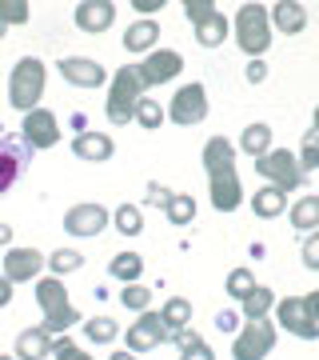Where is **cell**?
Masks as SVG:
<instances>
[{"mask_svg":"<svg viewBox=\"0 0 319 360\" xmlns=\"http://www.w3.org/2000/svg\"><path fill=\"white\" fill-rule=\"evenodd\" d=\"M204 168H208V184H212V205L219 212L240 208L243 188H240V176H236V148L224 136H212L204 144Z\"/></svg>","mask_w":319,"mask_h":360,"instance_id":"obj_1","label":"cell"},{"mask_svg":"<svg viewBox=\"0 0 319 360\" xmlns=\"http://www.w3.org/2000/svg\"><path fill=\"white\" fill-rule=\"evenodd\" d=\"M44 96V60L36 56H20L8 77V104L20 108V112H32Z\"/></svg>","mask_w":319,"mask_h":360,"instance_id":"obj_2","label":"cell"},{"mask_svg":"<svg viewBox=\"0 0 319 360\" xmlns=\"http://www.w3.org/2000/svg\"><path fill=\"white\" fill-rule=\"evenodd\" d=\"M140 92H144L140 65H124L112 77V89H108V120H112V124H128V120L136 116Z\"/></svg>","mask_w":319,"mask_h":360,"instance_id":"obj_3","label":"cell"},{"mask_svg":"<svg viewBox=\"0 0 319 360\" xmlns=\"http://www.w3.org/2000/svg\"><path fill=\"white\" fill-rule=\"evenodd\" d=\"M236 44H240L252 60H259L271 44V20L259 4H240L236 13Z\"/></svg>","mask_w":319,"mask_h":360,"instance_id":"obj_4","label":"cell"},{"mask_svg":"<svg viewBox=\"0 0 319 360\" xmlns=\"http://www.w3.org/2000/svg\"><path fill=\"white\" fill-rule=\"evenodd\" d=\"M36 300H40V309H44V328H48V336L64 333V328H72L80 321V312L72 309V300H68V292H64V284L56 276L36 284Z\"/></svg>","mask_w":319,"mask_h":360,"instance_id":"obj_5","label":"cell"},{"mask_svg":"<svg viewBox=\"0 0 319 360\" xmlns=\"http://www.w3.org/2000/svg\"><path fill=\"white\" fill-rule=\"evenodd\" d=\"M184 16L196 25V40H200L204 49L224 44V37H228V20H224V13H216L212 0H184Z\"/></svg>","mask_w":319,"mask_h":360,"instance_id":"obj_6","label":"cell"},{"mask_svg":"<svg viewBox=\"0 0 319 360\" xmlns=\"http://www.w3.org/2000/svg\"><path fill=\"white\" fill-rule=\"evenodd\" d=\"M255 172H259V176H268L280 193H292V188H299V184H304L299 160H295L287 148H271L268 156H259V160H255Z\"/></svg>","mask_w":319,"mask_h":360,"instance_id":"obj_7","label":"cell"},{"mask_svg":"<svg viewBox=\"0 0 319 360\" xmlns=\"http://www.w3.org/2000/svg\"><path fill=\"white\" fill-rule=\"evenodd\" d=\"M168 112V120L172 124H179V129H191V124H200L208 116V92H204V84H184V89L172 96V104L164 108Z\"/></svg>","mask_w":319,"mask_h":360,"instance_id":"obj_8","label":"cell"},{"mask_svg":"<svg viewBox=\"0 0 319 360\" xmlns=\"http://www.w3.org/2000/svg\"><path fill=\"white\" fill-rule=\"evenodd\" d=\"M28 160H32V148L25 144V136H20V132H4V136H0V196L20 180Z\"/></svg>","mask_w":319,"mask_h":360,"instance_id":"obj_9","label":"cell"},{"mask_svg":"<svg viewBox=\"0 0 319 360\" xmlns=\"http://www.w3.org/2000/svg\"><path fill=\"white\" fill-rule=\"evenodd\" d=\"M271 348H276V328L268 321H247V328H240L231 345V360H264Z\"/></svg>","mask_w":319,"mask_h":360,"instance_id":"obj_10","label":"cell"},{"mask_svg":"<svg viewBox=\"0 0 319 360\" xmlns=\"http://www.w3.org/2000/svg\"><path fill=\"white\" fill-rule=\"evenodd\" d=\"M124 340H128V352H148V348L172 340V328L164 324L160 312H140V321L124 333Z\"/></svg>","mask_w":319,"mask_h":360,"instance_id":"obj_11","label":"cell"},{"mask_svg":"<svg viewBox=\"0 0 319 360\" xmlns=\"http://www.w3.org/2000/svg\"><path fill=\"white\" fill-rule=\"evenodd\" d=\"M20 136H25V144L32 153H40V148H52V144L60 141V124H56V116L48 108H32V112H25Z\"/></svg>","mask_w":319,"mask_h":360,"instance_id":"obj_12","label":"cell"},{"mask_svg":"<svg viewBox=\"0 0 319 360\" xmlns=\"http://www.w3.org/2000/svg\"><path fill=\"white\" fill-rule=\"evenodd\" d=\"M108 220H112V212L104 205H72L64 212V232L68 236H96L108 229Z\"/></svg>","mask_w":319,"mask_h":360,"instance_id":"obj_13","label":"cell"},{"mask_svg":"<svg viewBox=\"0 0 319 360\" xmlns=\"http://www.w3.org/2000/svg\"><path fill=\"white\" fill-rule=\"evenodd\" d=\"M276 316H280V324L292 336H299V340H319V324L311 321V312H307L304 300H295V296L280 300V304H276Z\"/></svg>","mask_w":319,"mask_h":360,"instance_id":"obj_14","label":"cell"},{"mask_svg":"<svg viewBox=\"0 0 319 360\" xmlns=\"http://www.w3.org/2000/svg\"><path fill=\"white\" fill-rule=\"evenodd\" d=\"M60 77L68 80V84H76V89H100L104 80H108V72H104L100 60H88V56H60Z\"/></svg>","mask_w":319,"mask_h":360,"instance_id":"obj_15","label":"cell"},{"mask_svg":"<svg viewBox=\"0 0 319 360\" xmlns=\"http://www.w3.org/2000/svg\"><path fill=\"white\" fill-rule=\"evenodd\" d=\"M176 72H184V56H179V52H172V49L148 52V60L140 65L144 89H152V84H168V80L176 77Z\"/></svg>","mask_w":319,"mask_h":360,"instance_id":"obj_16","label":"cell"},{"mask_svg":"<svg viewBox=\"0 0 319 360\" xmlns=\"http://www.w3.org/2000/svg\"><path fill=\"white\" fill-rule=\"evenodd\" d=\"M112 20H116L112 0H84V4H76V28L80 32H108Z\"/></svg>","mask_w":319,"mask_h":360,"instance_id":"obj_17","label":"cell"},{"mask_svg":"<svg viewBox=\"0 0 319 360\" xmlns=\"http://www.w3.org/2000/svg\"><path fill=\"white\" fill-rule=\"evenodd\" d=\"M44 264H48V260L40 257L36 248H8V257H4V276H8L13 284L32 281Z\"/></svg>","mask_w":319,"mask_h":360,"instance_id":"obj_18","label":"cell"},{"mask_svg":"<svg viewBox=\"0 0 319 360\" xmlns=\"http://www.w3.org/2000/svg\"><path fill=\"white\" fill-rule=\"evenodd\" d=\"M52 356V336L48 328H25L16 336V360H48Z\"/></svg>","mask_w":319,"mask_h":360,"instance_id":"obj_19","label":"cell"},{"mask_svg":"<svg viewBox=\"0 0 319 360\" xmlns=\"http://www.w3.org/2000/svg\"><path fill=\"white\" fill-rule=\"evenodd\" d=\"M271 25L280 28V32H304L307 28V8L304 4H295V0H280V4H271Z\"/></svg>","mask_w":319,"mask_h":360,"instance_id":"obj_20","label":"cell"},{"mask_svg":"<svg viewBox=\"0 0 319 360\" xmlns=\"http://www.w3.org/2000/svg\"><path fill=\"white\" fill-rule=\"evenodd\" d=\"M72 153H76L80 160H112L116 144H112V136H104V132H80L76 141H72Z\"/></svg>","mask_w":319,"mask_h":360,"instance_id":"obj_21","label":"cell"},{"mask_svg":"<svg viewBox=\"0 0 319 360\" xmlns=\"http://www.w3.org/2000/svg\"><path fill=\"white\" fill-rule=\"evenodd\" d=\"M156 40H160V25L156 20H140L124 32V49L128 52H156Z\"/></svg>","mask_w":319,"mask_h":360,"instance_id":"obj_22","label":"cell"},{"mask_svg":"<svg viewBox=\"0 0 319 360\" xmlns=\"http://www.w3.org/2000/svg\"><path fill=\"white\" fill-rule=\"evenodd\" d=\"M283 208H287V193H280L276 184H268V188H259V193L252 196V212L259 220H271V217H280Z\"/></svg>","mask_w":319,"mask_h":360,"instance_id":"obj_23","label":"cell"},{"mask_svg":"<svg viewBox=\"0 0 319 360\" xmlns=\"http://www.w3.org/2000/svg\"><path fill=\"white\" fill-rule=\"evenodd\" d=\"M240 304H243V316H247V321H268V312L276 309V296H271V288L255 284V288L243 296Z\"/></svg>","mask_w":319,"mask_h":360,"instance_id":"obj_24","label":"cell"},{"mask_svg":"<svg viewBox=\"0 0 319 360\" xmlns=\"http://www.w3.org/2000/svg\"><path fill=\"white\" fill-rule=\"evenodd\" d=\"M287 217H292V229L295 232H315L319 229V196H304V200H295Z\"/></svg>","mask_w":319,"mask_h":360,"instance_id":"obj_25","label":"cell"},{"mask_svg":"<svg viewBox=\"0 0 319 360\" xmlns=\"http://www.w3.org/2000/svg\"><path fill=\"white\" fill-rule=\"evenodd\" d=\"M240 148L247 156H255V160H259V156H268L271 153V129H268V124H247L243 136H240Z\"/></svg>","mask_w":319,"mask_h":360,"instance_id":"obj_26","label":"cell"},{"mask_svg":"<svg viewBox=\"0 0 319 360\" xmlns=\"http://www.w3.org/2000/svg\"><path fill=\"white\" fill-rule=\"evenodd\" d=\"M160 316H164V324L172 328V333L188 328V324H191V300H188V296H172L164 309H160Z\"/></svg>","mask_w":319,"mask_h":360,"instance_id":"obj_27","label":"cell"},{"mask_svg":"<svg viewBox=\"0 0 319 360\" xmlns=\"http://www.w3.org/2000/svg\"><path fill=\"white\" fill-rule=\"evenodd\" d=\"M132 120H136L140 129L152 132V129H160V124L168 120V112L160 108V101H152V96H140V104H136V116H132Z\"/></svg>","mask_w":319,"mask_h":360,"instance_id":"obj_28","label":"cell"},{"mask_svg":"<svg viewBox=\"0 0 319 360\" xmlns=\"http://www.w3.org/2000/svg\"><path fill=\"white\" fill-rule=\"evenodd\" d=\"M84 336H88L92 345H112L116 336H120V324H116L112 316H92V321L84 324Z\"/></svg>","mask_w":319,"mask_h":360,"instance_id":"obj_29","label":"cell"},{"mask_svg":"<svg viewBox=\"0 0 319 360\" xmlns=\"http://www.w3.org/2000/svg\"><path fill=\"white\" fill-rule=\"evenodd\" d=\"M108 272H112L116 281H124V284H136V276L144 272V260L136 257V252H120V257L108 264Z\"/></svg>","mask_w":319,"mask_h":360,"instance_id":"obj_30","label":"cell"},{"mask_svg":"<svg viewBox=\"0 0 319 360\" xmlns=\"http://www.w3.org/2000/svg\"><path fill=\"white\" fill-rule=\"evenodd\" d=\"M164 212H168V220H172L176 229H184V224H191V220H196V200H191L188 193H176V196H172V205H168Z\"/></svg>","mask_w":319,"mask_h":360,"instance_id":"obj_31","label":"cell"},{"mask_svg":"<svg viewBox=\"0 0 319 360\" xmlns=\"http://www.w3.org/2000/svg\"><path fill=\"white\" fill-rule=\"evenodd\" d=\"M112 220H116V229L124 232V236H136V232H144V217H140V208L136 205H120L112 212Z\"/></svg>","mask_w":319,"mask_h":360,"instance_id":"obj_32","label":"cell"},{"mask_svg":"<svg viewBox=\"0 0 319 360\" xmlns=\"http://www.w3.org/2000/svg\"><path fill=\"white\" fill-rule=\"evenodd\" d=\"M28 0H0V25L8 28V25H25L28 20Z\"/></svg>","mask_w":319,"mask_h":360,"instance_id":"obj_33","label":"cell"},{"mask_svg":"<svg viewBox=\"0 0 319 360\" xmlns=\"http://www.w3.org/2000/svg\"><path fill=\"white\" fill-rule=\"evenodd\" d=\"M255 288V276L252 269H231L228 272V296H236V300H243V296Z\"/></svg>","mask_w":319,"mask_h":360,"instance_id":"obj_34","label":"cell"},{"mask_svg":"<svg viewBox=\"0 0 319 360\" xmlns=\"http://www.w3.org/2000/svg\"><path fill=\"white\" fill-rule=\"evenodd\" d=\"M80 264H84V257H80V252H72V248H60V252H52V257H48V269L56 272V276H64V272H76Z\"/></svg>","mask_w":319,"mask_h":360,"instance_id":"obj_35","label":"cell"},{"mask_svg":"<svg viewBox=\"0 0 319 360\" xmlns=\"http://www.w3.org/2000/svg\"><path fill=\"white\" fill-rule=\"evenodd\" d=\"M148 300H152V292L144 284H124V292H120V304L136 312H148Z\"/></svg>","mask_w":319,"mask_h":360,"instance_id":"obj_36","label":"cell"},{"mask_svg":"<svg viewBox=\"0 0 319 360\" xmlns=\"http://www.w3.org/2000/svg\"><path fill=\"white\" fill-rule=\"evenodd\" d=\"M311 168H319V132L315 129L304 136V153H299V172H311Z\"/></svg>","mask_w":319,"mask_h":360,"instance_id":"obj_37","label":"cell"},{"mask_svg":"<svg viewBox=\"0 0 319 360\" xmlns=\"http://www.w3.org/2000/svg\"><path fill=\"white\" fill-rule=\"evenodd\" d=\"M52 360H92V356L88 352H80V348L64 336V340H52Z\"/></svg>","mask_w":319,"mask_h":360,"instance_id":"obj_38","label":"cell"},{"mask_svg":"<svg viewBox=\"0 0 319 360\" xmlns=\"http://www.w3.org/2000/svg\"><path fill=\"white\" fill-rule=\"evenodd\" d=\"M299 260H304V269H315L319 272V232H311L299 248Z\"/></svg>","mask_w":319,"mask_h":360,"instance_id":"obj_39","label":"cell"},{"mask_svg":"<svg viewBox=\"0 0 319 360\" xmlns=\"http://www.w3.org/2000/svg\"><path fill=\"white\" fill-rule=\"evenodd\" d=\"M172 188H164V184H148V205H156V208H168L172 205Z\"/></svg>","mask_w":319,"mask_h":360,"instance_id":"obj_40","label":"cell"},{"mask_svg":"<svg viewBox=\"0 0 319 360\" xmlns=\"http://www.w3.org/2000/svg\"><path fill=\"white\" fill-rule=\"evenodd\" d=\"M179 360H216V356H212V348L200 340V345H191V348H179Z\"/></svg>","mask_w":319,"mask_h":360,"instance_id":"obj_41","label":"cell"},{"mask_svg":"<svg viewBox=\"0 0 319 360\" xmlns=\"http://www.w3.org/2000/svg\"><path fill=\"white\" fill-rule=\"evenodd\" d=\"M243 77L252 80V84H259V80L268 77V68H264V60H252V65H247V72H243Z\"/></svg>","mask_w":319,"mask_h":360,"instance_id":"obj_42","label":"cell"},{"mask_svg":"<svg viewBox=\"0 0 319 360\" xmlns=\"http://www.w3.org/2000/svg\"><path fill=\"white\" fill-rule=\"evenodd\" d=\"M8 300H13V281H8V276L0 272V309H4Z\"/></svg>","mask_w":319,"mask_h":360,"instance_id":"obj_43","label":"cell"},{"mask_svg":"<svg viewBox=\"0 0 319 360\" xmlns=\"http://www.w3.org/2000/svg\"><path fill=\"white\" fill-rule=\"evenodd\" d=\"M304 304H307V312H311V321L319 324V292H307V296H304Z\"/></svg>","mask_w":319,"mask_h":360,"instance_id":"obj_44","label":"cell"},{"mask_svg":"<svg viewBox=\"0 0 319 360\" xmlns=\"http://www.w3.org/2000/svg\"><path fill=\"white\" fill-rule=\"evenodd\" d=\"M231 324H236V312H219V316H216V328H219V333H231Z\"/></svg>","mask_w":319,"mask_h":360,"instance_id":"obj_45","label":"cell"},{"mask_svg":"<svg viewBox=\"0 0 319 360\" xmlns=\"http://www.w3.org/2000/svg\"><path fill=\"white\" fill-rule=\"evenodd\" d=\"M132 8H140V13H156V8H164V4H160V0H136Z\"/></svg>","mask_w":319,"mask_h":360,"instance_id":"obj_46","label":"cell"},{"mask_svg":"<svg viewBox=\"0 0 319 360\" xmlns=\"http://www.w3.org/2000/svg\"><path fill=\"white\" fill-rule=\"evenodd\" d=\"M0 245H13V229L8 224H0Z\"/></svg>","mask_w":319,"mask_h":360,"instance_id":"obj_47","label":"cell"},{"mask_svg":"<svg viewBox=\"0 0 319 360\" xmlns=\"http://www.w3.org/2000/svg\"><path fill=\"white\" fill-rule=\"evenodd\" d=\"M108 360H136V352H128V348H124V352H112Z\"/></svg>","mask_w":319,"mask_h":360,"instance_id":"obj_48","label":"cell"},{"mask_svg":"<svg viewBox=\"0 0 319 360\" xmlns=\"http://www.w3.org/2000/svg\"><path fill=\"white\" fill-rule=\"evenodd\" d=\"M315 132H319V108H315Z\"/></svg>","mask_w":319,"mask_h":360,"instance_id":"obj_49","label":"cell"},{"mask_svg":"<svg viewBox=\"0 0 319 360\" xmlns=\"http://www.w3.org/2000/svg\"><path fill=\"white\" fill-rule=\"evenodd\" d=\"M0 40H4V25H0Z\"/></svg>","mask_w":319,"mask_h":360,"instance_id":"obj_50","label":"cell"},{"mask_svg":"<svg viewBox=\"0 0 319 360\" xmlns=\"http://www.w3.org/2000/svg\"><path fill=\"white\" fill-rule=\"evenodd\" d=\"M0 360H16V356H0Z\"/></svg>","mask_w":319,"mask_h":360,"instance_id":"obj_51","label":"cell"},{"mask_svg":"<svg viewBox=\"0 0 319 360\" xmlns=\"http://www.w3.org/2000/svg\"><path fill=\"white\" fill-rule=\"evenodd\" d=\"M0 136H4V124H0Z\"/></svg>","mask_w":319,"mask_h":360,"instance_id":"obj_52","label":"cell"}]
</instances>
